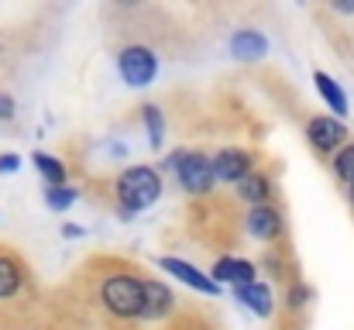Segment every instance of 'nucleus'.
Listing matches in <instances>:
<instances>
[{"instance_id":"1","label":"nucleus","mask_w":354,"mask_h":330,"mask_svg":"<svg viewBox=\"0 0 354 330\" xmlns=\"http://www.w3.org/2000/svg\"><path fill=\"white\" fill-rule=\"evenodd\" d=\"M148 272L120 255H90L66 282L100 330H138L145 324Z\"/></svg>"},{"instance_id":"2","label":"nucleus","mask_w":354,"mask_h":330,"mask_svg":"<svg viewBox=\"0 0 354 330\" xmlns=\"http://www.w3.org/2000/svg\"><path fill=\"white\" fill-rule=\"evenodd\" d=\"M41 306L45 300L38 296V282L28 258L14 244L0 241V330L35 317Z\"/></svg>"},{"instance_id":"3","label":"nucleus","mask_w":354,"mask_h":330,"mask_svg":"<svg viewBox=\"0 0 354 330\" xmlns=\"http://www.w3.org/2000/svg\"><path fill=\"white\" fill-rule=\"evenodd\" d=\"M162 196V172L155 165H131L111 179V210L120 220L148 210Z\"/></svg>"},{"instance_id":"4","label":"nucleus","mask_w":354,"mask_h":330,"mask_svg":"<svg viewBox=\"0 0 354 330\" xmlns=\"http://www.w3.org/2000/svg\"><path fill=\"white\" fill-rule=\"evenodd\" d=\"M114 62H118L120 80H124L127 86H134V90L148 86V83L158 76V48H155V42H148V38H131V42H124L118 48V55H114Z\"/></svg>"},{"instance_id":"5","label":"nucleus","mask_w":354,"mask_h":330,"mask_svg":"<svg viewBox=\"0 0 354 330\" xmlns=\"http://www.w3.org/2000/svg\"><path fill=\"white\" fill-rule=\"evenodd\" d=\"M176 179L193 200H207L214 193V183H217L214 158L207 152H200V148H186V155H183V162L176 169Z\"/></svg>"},{"instance_id":"6","label":"nucleus","mask_w":354,"mask_h":330,"mask_svg":"<svg viewBox=\"0 0 354 330\" xmlns=\"http://www.w3.org/2000/svg\"><path fill=\"white\" fill-rule=\"evenodd\" d=\"M306 145L313 148V155L317 158H334L344 145H348V127H344V120L341 117H330V113H317V117H310L306 120Z\"/></svg>"},{"instance_id":"7","label":"nucleus","mask_w":354,"mask_h":330,"mask_svg":"<svg viewBox=\"0 0 354 330\" xmlns=\"http://www.w3.org/2000/svg\"><path fill=\"white\" fill-rule=\"evenodd\" d=\"M244 230L261 241V244H286V234H289V223H286V214L279 207H248L244 214Z\"/></svg>"},{"instance_id":"8","label":"nucleus","mask_w":354,"mask_h":330,"mask_svg":"<svg viewBox=\"0 0 354 330\" xmlns=\"http://www.w3.org/2000/svg\"><path fill=\"white\" fill-rule=\"evenodd\" d=\"M258 165V155L248 152V148H221L214 155V172H217V183H231V186H241Z\"/></svg>"},{"instance_id":"9","label":"nucleus","mask_w":354,"mask_h":330,"mask_svg":"<svg viewBox=\"0 0 354 330\" xmlns=\"http://www.w3.org/2000/svg\"><path fill=\"white\" fill-rule=\"evenodd\" d=\"M179 306H183V300L172 293V286H165L155 275L145 279V324H165Z\"/></svg>"},{"instance_id":"10","label":"nucleus","mask_w":354,"mask_h":330,"mask_svg":"<svg viewBox=\"0 0 354 330\" xmlns=\"http://www.w3.org/2000/svg\"><path fill=\"white\" fill-rule=\"evenodd\" d=\"M248 207H279V183L268 169H254L234 193Z\"/></svg>"},{"instance_id":"11","label":"nucleus","mask_w":354,"mask_h":330,"mask_svg":"<svg viewBox=\"0 0 354 330\" xmlns=\"http://www.w3.org/2000/svg\"><path fill=\"white\" fill-rule=\"evenodd\" d=\"M162 330H224V324H221V317L210 306H203V303H183L162 324Z\"/></svg>"},{"instance_id":"12","label":"nucleus","mask_w":354,"mask_h":330,"mask_svg":"<svg viewBox=\"0 0 354 330\" xmlns=\"http://www.w3.org/2000/svg\"><path fill=\"white\" fill-rule=\"evenodd\" d=\"M258 275H261V268L254 265V262H248V258H234V255H221L217 262H214V282L217 286H251V282H258Z\"/></svg>"},{"instance_id":"13","label":"nucleus","mask_w":354,"mask_h":330,"mask_svg":"<svg viewBox=\"0 0 354 330\" xmlns=\"http://www.w3.org/2000/svg\"><path fill=\"white\" fill-rule=\"evenodd\" d=\"M158 265L169 272V275H176L179 282H186L189 289H196V293H203V296H221V286L214 282V275H203L196 265H189V262H183V258H158Z\"/></svg>"},{"instance_id":"14","label":"nucleus","mask_w":354,"mask_h":330,"mask_svg":"<svg viewBox=\"0 0 354 330\" xmlns=\"http://www.w3.org/2000/svg\"><path fill=\"white\" fill-rule=\"evenodd\" d=\"M234 296L254 313V317H272L275 313V293H272V286L268 282H251V286H241V289H234Z\"/></svg>"},{"instance_id":"15","label":"nucleus","mask_w":354,"mask_h":330,"mask_svg":"<svg viewBox=\"0 0 354 330\" xmlns=\"http://www.w3.org/2000/svg\"><path fill=\"white\" fill-rule=\"evenodd\" d=\"M268 52V42H265V35H258V31H251V28H241L231 35V55L241 59V62H254V59H261Z\"/></svg>"},{"instance_id":"16","label":"nucleus","mask_w":354,"mask_h":330,"mask_svg":"<svg viewBox=\"0 0 354 330\" xmlns=\"http://www.w3.org/2000/svg\"><path fill=\"white\" fill-rule=\"evenodd\" d=\"M313 83H317V93L327 100V107L334 110V117H344L348 113V93L341 90V83H334V76H327L324 69L313 73Z\"/></svg>"},{"instance_id":"17","label":"nucleus","mask_w":354,"mask_h":330,"mask_svg":"<svg viewBox=\"0 0 354 330\" xmlns=\"http://www.w3.org/2000/svg\"><path fill=\"white\" fill-rule=\"evenodd\" d=\"M31 162H35L38 176H41L48 186H66V165H62V158L45 155V152H35V155H31Z\"/></svg>"},{"instance_id":"18","label":"nucleus","mask_w":354,"mask_h":330,"mask_svg":"<svg viewBox=\"0 0 354 330\" xmlns=\"http://www.w3.org/2000/svg\"><path fill=\"white\" fill-rule=\"evenodd\" d=\"M330 172H334V179H337L344 190L354 183V141H348V145L330 158Z\"/></svg>"},{"instance_id":"19","label":"nucleus","mask_w":354,"mask_h":330,"mask_svg":"<svg viewBox=\"0 0 354 330\" xmlns=\"http://www.w3.org/2000/svg\"><path fill=\"white\" fill-rule=\"evenodd\" d=\"M141 120L148 127L151 148H162V141H165V117H162V110L155 107V104H148V107H141Z\"/></svg>"},{"instance_id":"20","label":"nucleus","mask_w":354,"mask_h":330,"mask_svg":"<svg viewBox=\"0 0 354 330\" xmlns=\"http://www.w3.org/2000/svg\"><path fill=\"white\" fill-rule=\"evenodd\" d=\"M76 203V190L73 186H45V207L52 214H62Z\"/></svg>"},{"instance_id":"21","label":"nucleus","mask_w":354,"mask_h":330,"mask_svg":"<svg viewBox=\"0 0 354 330\" xmlns=\"http://www.w3.org/2000/svg\"><path fill=\"white\" fill-rule=\"evenodd\" d=\"M3 330H55V327H52V320L45 317V306H41L35 317H28V320H21V324H14V327H3Z\"/></svg>"},{"instance_id":"22","label":"nucleus","mask_w":354,"mask_h":330,"mask_svg":"<svg viewBox=\"0 0 354 330\" xmlns=\"http://www.w3.org/2000/svg\"><path fill=\"white\" fill-rule=\"evenodd\" d=\"M17 165H21V155H14V152L0 155V176L3 172H17Z\"/></svg>"},{"instance_id":"23","label":"nucleus","mask_w":354,"mask_h":330,"mask_svg":"<svg viewBox=\"0 0 354 330\" xmlns=\"http://www.w3.org/2000/svg\"><path fill=\"white\" fill-rule=\"evenodd\" d=\"M0 117H3V120L14 117V100H10L7 93H0Z\"/></svg>"},{"instance_id":"24","label":"nucleus","mask_w":354,"mask_h":330,"mask_svg":"<svg viewBox=\"0 0 354 330\" xmlns=\"http://www.w3.org/2000/svg\"><path fill=\"white\" fill-rule=\"evenodd\" d=\"M62 234H66V237H80V234H83V227H62Z\"/></svg>"},{"instance_id":"25","label":"nucleus","mask_w":354,"mask_h":330,"mask_svg":"<svg viewBox=\"0 0 354 330\" xmlns=\"http://www.w3.org/2000/svg\"><path fill=\"white\" fill-rule=\"evenodd\" d=\"M348 203H351V210H354V183L348 186Z\"/></svg>"}]
</instances>
